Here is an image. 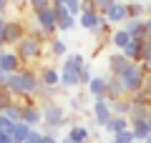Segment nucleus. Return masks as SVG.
I'll list each match as a JSON object with an SVG mask.
<instances>
[{"mask_svg":"<svg viewBox=\"0 0 151 143\" xmlns=\"http://www.w3.org/2000/svg\"><path fill=\"white\" fill-rule=\"evenodd\" d=\"M40 113H43V126L48 128H65V118H68V108L58 101H48V103H38Z\"/></svg>","mask_w":151,"mask_h":143,"instance_id":"nucleus-2","label":"nucleus"},{"mask_svg":"<svg viewBox=\"0 0 151 143\" xmlns=\"http://www.w3.org/2000/svg\"><path fill=\"white\" fill-rule=\"evenodd\" d=\"M28 133H30V126H25L23 121H18L15 126H13V131H10V136H13V143H23Z\"/></svg>","mask_w":151,"mask_h":143,"instance_id":"nucleus-26","label":"nucleus"},{"mask_svg":"<svg viewBox=\"0 0 151 143\" xmlns=\"http://www.w3.org/2000/svg\"><path fill=\"white\" fill-rule=\"evenodd\" d=\"M33 18H35V25L40 28V33L45 35V40H50V38L58 35V18H55L53 5H50V8H40V10H35V13H33Z\"/></svg>","mask_w":151,"mask_h":143,"instance_id":"nucleus-4","label":"nucleus"},{"mask_svg":"<svg viewBox=\"0 0 151 143\" xmlns=\"http://www.w3.org/2000/svg\"><path fill=\"white\" fill-rule=\"evenodd\" d=\"M28 25L23 20H5V30H3V45L5 48H15L18 43L25 38Z\"/></svg>","mask_w":151,"mask_h":143,"instance_id":"nucleus-5","label":"nucleus"},{"mask_svg":"<svg viewBox=\"0 0 151 143\" xmlns=\"http://www.w3.org/2000/svg\"><path fill=\"white\" fill-rule=\"evenodd\" d=\"M124 28H126V33L131 35V40H144V38H146V25H144V20H126Z\"/></svg>","mask_w":151,"mask_h":143,"instance_id":"nucleus-22","label":"nucleus"},{"mask_svg":"<svg viewBox=\"0 0 151 143\" xmlns=\"http://www.w3.org/2000/svg\"><path fill=\"white\" fill-rule=\"evenodd\" d=\"M63 85H40L35 90V101L38 103H48V101H58L60 93H63Z\"/></svg>","mask_w":151,"mask_h":143,"instance_id":"nucleus-15","label":"nucleus"},{"mask_svg":"<svg viewBox=\"0 0 151 143\" xmlns=\"http://www.w3.org/2000/svg\"><path fill=\"white\" fill-rule=\"evenodd\" d=\"M68 53H70V50H68V43H65L63 38H58V35H55V38H50V40H48V55H50V58L63 60Z\"/></svg>","mask_w":151,"mask_h":143,"instance_id":"nucleus-16","label":"nucleus"},{"mask_svg":"<svg viewBox=\"0 0 151 143\" xmlns=\"http://www.w3.org/2000/svg\"><path fill=\"white\" fill-rule=\"evenodd\" d=\"M20 121L25 123V126H30V128L43 126V113H40V106H38V103H33V106H25V108H23Z\"/></svg>","mask_w":151,"mask_h":143,"instance_id":"nucleus-13","label":"nucleus"},{"mask_svg":"<svg viewBox=\"0 0 151 143\" xmlns=\"http://www.w3.org/2000/svg\"><path fill=\"white\" fill-rule=\"evenodd\" d=\"M43 143H60L55 136H43Z\"/></svg>","mask_w":151,"mask_h":143,"instance_id":"nucleus-39","label":"nucleus"},{"mask_svg":"<svg viewBox=\"0 0 151 143\" xmlns=\"http://www.w3.org/2000/svg\"><path fill=\"white\" fill-rule=\"evenodd\" d=\"M119 98H126V90H124V83L119 80V75H108L106 80V101H119Z\"/></svg>","mask_w":151,"mask_h":143,"instance_id":"nucleus-14","label":"nucleus"},{"mask_svg":"<svg viewBox=\"0 0 151 143\" xmlns=\"http://www.w3.org/2000/svg\"><path fill=\"white\" fill-rule=\"evenodd\" d=\"M141 68L151 70V38H144V50H141Z\"/></svg>","mask_w":151,"mask_h":143,"instance_id":"nucleus-27","label":"nucleus"},{"mask_svg":"<svg viewBox=\"0 0 151 143\" xmlns=\"http://www.w3.org/2000/svg\"><path fill=\"white\" fill-rule=\"evenodd\" d=\"M13 103H15V95H13L5 85H0V111H5L8 106H13Z\"/></svg>","mask_w":151,"mask_h":143,"instance_id":"nucleus-29","label":"nucleus"},{"mask_svg":"<svg viewBox=\"0 0 151 143\" xmlns=\"http://www.w3.org/2000/svg\"><path fill=\"white\" fill-rule=\"evenodd\" d=\"M146 126H149V131H151V113H149V118H146Z\"/></svg>","mask_w":151,"mask_h":143,"instance_id":"nucleus-41","label":"nucleus"},{"mask_svg":"<svg viewBox=\"0 0 151 143\" xmlns=\"http://www.w3.org/2000/svg\"><path fill=\"white\" fill-rule=\"evenodd\" d=\"M126 13H129V20H144L146 18V3H141V0L126 3Z\"/></svg>","mask_w":151,"mask_h":143,"instance_id":"nucleus-24","label":"nucleus"},{"mask_svg":"<svg viewBox=\"0 0 151 143\" xmlns=\"http://www.w3.org/2000/svg\"><path fill=\"white\" fill-rule=\"evenodd\" d=\"M86 111V98H83V93H76L68 98V113H73V116H78V113Z\"/></svg>","mask_w":151,"mask_h":143,"instance_id":"nucleus-25","label":"nucleus"},{"mask_svg":"<svg viewBox=\"0 0 151 143\" xmlns=\"http://www.w3.org/2000/svg\"><path fill=\"white\" fill-rule=\"evenodd\" d=\"M5 78H8V73H5V70H0V85H5Z\"/></svg>","mask_w":151,"mask_h":143,"instance_id":"nucleus-40","label":"nucleus"},{"mask_svg":"<svg viewBox=\"0 0 151 143\" xmlns=\"http://www.w3.org/2000/svg\"><path fill=\"white\" fill-rule=\"evenodd\" d=\"M45 43L48 40H45V35L40 33V28L30 25L28 33H25V38H23L13 50H15V55L20 58V63L25 65V68H35V65H40V60H43Z\"/></svg>","mask_w":151,"mask_h":143,"instance_id":"nucleus-1","label":"nucleus"},{"mask_svg":"<svg viewBox=\"0 0 151 143\" xmlns=\"http://www.w3.org/2000/svg\"><path fill=\"white\" fill-rule=\"evenodd\" d=\"M5 20H8L5 15H0V48H5V45H3V30H5Z\"/></svg>","mask_w":151,"mask_h":143,"instance_id":"nucleus-35","label":"nucleus"},{"mask_svg":"<svg viewBox=\"0 0 151 143\" xmlns=\"http://www.w3.org/2000/svg\"><path fill=\"white\" fill-rule=\"evenodd\" d=\"M53 10H55V18H58V33H70V30L78 28V20L63 5H53Z\"/></svg>","mask_w":151,"mask_h":143,"instance_id":"nucleus-9","label":"nucleus"},{"mask_svg":"<svg viewBox=\"0 0 151 143\" xmlns=\"http://www.w3.org/2000/svg\"><path fill=\"white\" fill-rule=\"evenodd\" d=\"M106 80H108V73H103V75H93L91 83L86 85V90L93 95V98H106Z\"/></svg>","mask_w":151,"mask_h":143,"instance_id":"nucleus-17","label":"nucleus"},{"mask_svg":"<svg viewBox=\"0 0 151 143\" xmlns=\"http://www.w3.org/2000/svg\"><path fill=\"white\" fill-rule=\"evenodd\" d=\"M103 18H106L108 25H124V23L129 20V13H126V3H124V0H119V3H116L111 10L103 13Z\"/></svg>","mask_w":151,"mask_h":143,"instance_id":"nucleus-10","label":"nucleus"},{"mask_svg":"<svg viewBox=\"0 0 151 143\" xmlns=\"http://www.w3.org/2000/svg\"><path fill=\"white\" fill-rule=\"evenodd\" d=\"M86 65V58H83L81 53H68L63 58V63L58 65V68H63V70H73V73H78V70Z\"/></svg>","mask_w":151,"mask_h":143,"instance_id":"nucleus-19","label":"nucleus"},{"mask_svg":"<svg viewBox=\"0 0 151 143\" xmlns=\"http://www.w3.org/2000/svg\"><path fill=\"white\" fill-rule=\"evenodd\" d=\"M144 73L146 70L141 68L139 63H129L124 70H121V75H119V80L124 83V90H126V95H134V93H139L141 90V83H144Z\"/></svg>","mask_w":151,"mask_h":143,"instance_id":"nucleus-3","label":"nucleus"},{"mask_svg":"<svg viewBox=\"0 0 151 143\" xmlns=\"http://www.w3.org/2000/svg\"><path fill=\"white\" fill-rule=\"evenodd\" d=\"M144 143H151V133H149V136H146V141Z\"/></svg>","mask_w":151,"mask_h":143,"instance_id":"nucleus-42","label":"nucleus"},{"mask_svg":"<svg viewBox=\"0 0 151 143\" xmlns=\"http://www.w3.org/2000/svg\"><path fill=\"white\" fill-rule=\"evenodd\" d=\"M81 3H83V0H81Z\"/></svg>","mask_w":151,"mask_h":143,"instance_id":"nucleus-45","label":"nucleus"},{"mask_svg":"<svg viewBox=\"0 0 151 143\" xmlns=\"http://www.w3.org/2000/svg\"><path fill=\"white\" fill-rule=\"evenodd\" d=\"M0 113H3V116H5L8 121H13V123H18V121H20V116H23V108L18 106V103H13V106H8L5 111H0Z\"/></svg>","mask_w":151,"mask_h":143,"instance_id":"nucleus-28","label":"nucleus"},{"mask_svg":"<svg viewBox=\"0 0 151 143\" xmlns=\"http://www.w3.org/2000/svg\"><path fill=\"white\" fill-rule=\"evenodd\" d=\"M136 143H139V141H136Z\"/></svg>","mask_w":151,"mask_h":143,"instance_id":"nucleus-46","label":"nucleus"},{"mask_svg":"<svg viewBox=\"0 0 151 143\" xmlns=\"http://www.w3.org/2000/svg\"><path fill=\"white\" fill-rule=\"evenodd\" d=\"M0 143H13V136L5 131H0Z\"/></svg>","mask_w":151,"mask_h":143,"instance_id":"nucleus-36","label":"nucleus"},{"mask_svg":"<svg viewBox=\"0 0 151 143\" xmlns=\"http://www.w3.org/2000/svg\"><path fill=\"white\" fill-rule=\"evenodd\" d=\"M108 43H111V48H116V50H124V48L131 43V35L126 33L124 25H121V28H113V33H111V38H108Z\"/></svg>","mask_w":151,"mask_h":143,"instance_id":"nucleus-18","label":"nucleus"},{"mask_svg":"<svg viewBox=\"0 0 151 143\" xmlns=\"http://www.w3.org/2000/svg\"><path fill=\"white\" fill-rule=\"evenodd\" d=\"M116 3H119V0H91V5H93V10L96 13H106V10H111L113 5H116Z\"/></svg>","mask_w":151,"mask_h":143,"instance_id":"nucleus-30","label":"nucleus"},{"mask_svg":"<svg viewBox=\"0 0 151 143\" xmlns=\"http://www.w3.org/2000/svg\"><path fill=\"white\" fill-rule=\"evenodd\" d=\"M141 50H144V40H131L121 53L126 55L129 63H141Z\"/></svg>","mask_w":151,"mask_h":143,"instance_id":"nucleus-21","label":"nucleus"},{"mask_svg":"<svg viewBox=\"0 0 151 143\" xmlns=\"http://www.w3.org/2000/svg\"><path fill=\"white\" fill-rule=\"evenodd\" d=\"M106 143H111V141H106Z\"/></svg>","mask_w":151,"mask_h":143,"instance_id":"nucleus-44","label":"nucleus"},{"mask_svg":"<svg viewBox=\"0 0 151 143\" xmlns=\"http://www.w3.org/2000/svg\"><path fill=\"white\" fill-rule=\"evenodd\" d=\"M111 143H136V138H134V133H131V128H126V131L111 136Z\"/></svg>","mask_w":151,"mask_h":143,"instance_id":"nucleus-31","label":"nucleus"},{"mask_svg":"<svg viewBox=\"0 0 151 143\" xmlns=\"http://www.w3.org/2000/svg\"><path fill=\"white\" fill-rule=\"evenodd\" d=\"M91 78H93V70H91V63H86V65H83L81 70H78V83H81L83 88H86V85L91 83Z\"/></svg>","mask_w":151,"mask_h":143,"instance_id":"nucleus-32","label":"nucleus"},{"mask_svg":"<svg viewBox=\"0 0 151 143\" xmlns=\"http://www.w3.org/2000/svg\"><path fill=\"white\" fill-rule=\"evenodd\" d=\"M38 78H40V85H60V68L53 63H40L38 65Z\"/></svg>","mask_w":151,"mask_h":143,"instance_id":"nucleus-8","label":"nucleus"},{"mask_svg":"<svg viewBox=\"0 0 151 143\" xmlns=\"http://www.w3.org/2000/svg\"><path fill=\"white\" fill-rule=\"evenodd\" d=\"M144 25H146V38H151V15L144 18Z\"/></svg>","mask_w":151,"mask_h":143,"instance_id":"nucleus-37","label":"nucleus"},{"mask_svg":"<svg viewBox=\"0 0 151 143\" xmlns=\"http://www.w3.org/2000/svg\"><path fill=\"white\" fill-rule=\"evenodd\" d=\"M126 128H131V123H129V118H126V116H111V121L103 126V131L111 133V136H116V133L126 131Z\"/></svg>","mask_w":151,"mask_h":143,"instance_id":"nucleus-20","label":"nucleus"},{"mask_svg":"<svg viewBox=\"0 0 151 143\" xmlns=\"http://www.w3.org/2000/svg\"><path fill=\"white\" fill-rule=\"evenodd\" d=\"M28 5H30V10H40V8H50L53 5V0H28Z\"/></svg>","mask_w":151,"mask_h":143,"instance_id":"nucleus-34","label":"nucleus"},{"mask_svg":"<svg viewBox=\"0 0 151 143\" xmlns=\"http://www.w3.org/2000/svg\"><path fill=\"white\" fill-rule=\"evenodd\" d=\"M91 116H93V123L98 128H103L108 121H111V101L106 98H93V106H91Z\"/></svg>","mask_w":151,"mask_h":143,"instance_id":"nucleus-6","label":"nucleus"},{"mask_svg":"<svg viewBox=\"0 0 151 143\" xmlns=\"http://www.w3.org/2000/svg\"><path fill=\"white\" fill-rule=\"evenodd\" d=\"M131 111H134V103H131V98L126 95V98H119V101L111 103V113L113 116H131Z\"/></svg>","mask_w":151,"mask_h":143,"instance_id":"nucleus-23","label":"nucleus"},{"mask_svg":"<svg viewBox=\"0 0 151 143\" xmlns=\"http://www.w3.org/2000/svg\"><path fill=\"white\" fill-rule=\"evenodd\" d=\"M8 8H10V0H0V15H5Z\"/></svg>","mask_w":151,"mask_h":143,"instance_id":"nucleus-38","label":"nucleus"},{"mask_svg":"<svg viewBox=\"0 0 151 143\" xmlns=\"http://www.w3.org/2000/svg\"><path fill=\"white\" fill-rule=\"evenodd\" d=\"M124 3H136V0H124Z\"/></svg>","mask_w":151,"mask_h":143,"instance_id":"nucleus-43","label":"nucleus"},{"mask_svg":"<svg viewBox=\"0 0 151 143\" xmlns=\"http://www.w3.org/2000/svg\"><path fill=\"white\" fill-rule=\"evenodd\" d=\"M25 65L20 63V58L15 55V50H3V58H0V70H5V73H18V70H23Z\"/></svg>","mask_w":151,"mask_h":143,"instance_id":"nucleus-12","label":"nucleus"},{"mask_svg":"<svg viewBox=\"0 0 151 143\" xmlns=\"http://www.w3.org/2000/svg\"><path fill=\"white\" fill-rule=\"evenodd\" d=\"M93 126H88V123H73L68 128V133H65V138H70L73 143H91V138L96 136V128Z\"/></svg>","mask_w":151,"mask_h":143,"instance_id":"nucleus-7","label":"nucleus"},{"mask_svg":"<svg viewBox=\"0 0 151 143\" xmlns=\"http://www.w3.org/2000/svg\"><path fill=\"white\" fill-rule=\"evenodd\" d=\"M129 65V60H126V55L121 53V50H113V53L106 55V68H108V75H121V70Z\"/></svg>","mask_w":151,"mask_h":143,"instance_id":"nucleus-11","label":"nucleus"},{"mask_svg":"<svg viewBox=\"0 0 151 143\" xmlns=\"http://www.w3.org/2000/svg\"><path fill=\"white\" fill-rule=\"evenodd\" d=\"M23 143H43V131L40 128H30V133L25 136Z\"/></svg>","mask_w":151,"mask_h":143,"instance_id":"nucleus-33","label":"nucleus"}]
</instances>
